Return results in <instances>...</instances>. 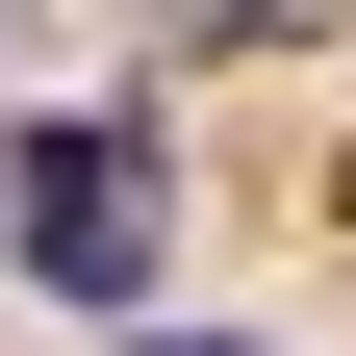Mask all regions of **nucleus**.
I'll list each match as a JSON object with an SVG mask.
<instances>
[{"label":"nucleus","instance_id":"obj_1","mask_svg":"<svg viewBox=\"0 0 356 356\" xmlns=\"http://www.w3.org/2000/svg\"><path fill=\"white\" fill-rule=\"evenodd\" d=\"M0 280L76 305V331H127V305H153V127H127V102H76V127H26V153H0Z\"/></svg>","mask_w":356,"mask_h":356},{"label":"nucleus","instance_id":"obj_2","mask_svg":"<svg viewBox=\"0 0 356 356\" xmlns=\"http://www.w3.org/2000/svg\"><path fill=\"white\" fill-rule=\"evenodd\" d=\"M102 356H254V331H153V305H127V331H102Z\"/></svg>","mask_w":356,"mask_h":356},{"label":"nucleus","instance_id":"obj_3","mask_svg":"<svg viewBox=\"0 0 356 356\" xmlns=\"http://www.w3.org/2000/svg\"><path fill=\"white\" fill-rule=\"evenodd\" d=\"M331 204H356V178H331Z\"/></svg>","mask_w":356,"mask_h":356}]
</instances>
